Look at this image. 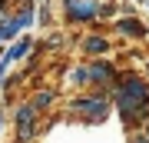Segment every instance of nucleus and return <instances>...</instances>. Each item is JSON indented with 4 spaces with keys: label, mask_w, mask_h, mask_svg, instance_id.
Listing matches in <instances>:
<instances>
[{
    "label": "nucleus",
    "mask_w": 149,
    "mask_h": 143,
    "mask_svg": "<svg viewBox=\"0 0 149 143\" xmlns=\"http://www.w3.org/2000/svg\"><path fill=\"white\" fill-rule=\"evenodd\" d=\"M146 100H149V87H146V83H126V90L119 93V106H123V113H136Z\"/></svg>",
    "instance_id": "obj_1"
},
{
    "label": "nucleus",
    "mask_w": 149,
    "mask_h": 143,
    "mask_svg": "<svg viewBox=\"0 0 149 143\" xmlns=\"http://www.w3.org/2000/svg\"><path fill=\"white\" fill-rule=\"evenodd\" d=\"M96 13V0H70V17L73 20H90Z\"/></svg>",
    "instance_id": "obj_2"
},
{
    "label": "nucleus",
    "mask_w": 149,
    "mask_h": 143,
    "mask_svg": "<svg viewBox=\"0 0 149 143\" xmlns=\"http://www.w3.org/2000/svg\"><path fill=\"white\" fill-rule=\"evenodd\" d=\"M76 110H80V113H90V120H103V117H106V103H100V100H80Z\"/></svg>",
    "instance_id": "obj_3"
},
{
    "label": "nucleus",
    "mask_w": 149,
    "mask_h": 143,
    "mask_svg": "<svg viewBox=\"0 0 149 143\" xmlns=\"http://www.w3.org/2000/svg\"><path fill=\"white\" fill-rule=\"evenodd\" d=\"M30 123H33V106H20V127H23V133L30 130Z\"/></svg>",
    "instance_id": "obj_4"
},
{
    "label": "nucleus",
    "mask_w": 149,
    "mask_h": 143,
    "mask_svg": "<svg viewBox=\"0 0 149 143\" xmlns=\"http://www.w3.org/2000/svg\"><path fill=\"white\" fill-rule=\"evenodd\" d=\"M119 30H123V33H146V30H143V23H136V20H123V23H119Z\"/></svg>",
    "instance_id": "obj_5"
},
{
    "label": "nucleus",
    "mask_w": 149,
    "mask_h": 143,
    "mask_svg": "<svg viewBox=\"0 0 149 143\" xmlns=\"http://www.w3.org/2000/svg\"><path fill=\"white\" fill-rule=\"evenodd\" d=\"M86 50H90V53H100V50H106V40H100V37L86 40Z\"/></svg>",
    "instance_id": "obj_6"
},
{
    "label": "nucleus",
    "mask_w": 149,
    "mask_h": 143,
    "mask_svg": "<svg viewBox=\"0 0 149 143\" xmlns=\"http://www.w3.org/2000/svg\"><path fill=\"white\" fill-rule=\"evenodd\" d=\"M93 77H96V80H103V77H109V67H103V63H96V67H93Z\"/></svg>",
    "instance_id": "obj_7"
},
{
    "label": "nucleus",
    "mask_w": 149,
    "mask_h": 143,
    "mask_svg": "<svg viewBox=\"0 0 149 143\" xmlns=\"http://www.w3.org/2000/svg\"><path fill=\"white\" fill-rule=\"evenodd\" d=\"M0 40H3V37H0Z\"/></svg>",
    "instance_id": "obj_8"
}]
</instances>
